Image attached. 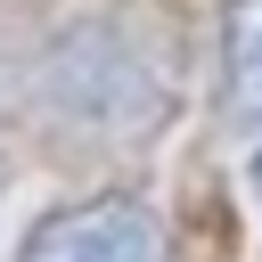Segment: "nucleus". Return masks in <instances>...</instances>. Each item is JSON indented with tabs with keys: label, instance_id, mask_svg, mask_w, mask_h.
I'll list each match as a JSON object with an SVG mask.
<instances>
[{
	"label": "nucleus",
	"instance_id": "obj_1",
	"mask_svg": "<svg viewBox=\"0 0 262 262\" xmlns=\"http://www.w3.org/2000/svg\"><path fill=\"white\" fill-rule=\"evenodd\" d=\"M16 262H164V229L139 196L106 188V196H82V205H57L49 221H33Z\"/></svg>",
	"mask_w": 262,
	"mask_h": 262
},
{
	"label": "nucleus",
	"instance_id": "obj_2",
	"mask_svg": "<svg viewBox=\"0 0 262 262\" xmlns=\"http://www.w3.org/2000/svg\"><path fill=\"white\" fill-rule=\"evenodd\" d=\"M221 90L246 131H262V0H229L221 16Z\"/></svg>",
	"mask_w": 262,
	"mask_h": 262
},
{
	"label": "nucleus",
	"instance_id": "obj_3",
	"mask_svg": "<svg viewBox=\"0 0 262 262\" xmlns=\"http://www.w3.org/2000/svg\"><path fill=\"white\" fill-rule=\"evenodd\" d=\"M254 188H262V164H254Z\"/></svg>",
	"mask_w": 262,
	"mask_h": 262
},
{
	"label": "nucleus",
	"instance_id": "obj_4",
	"mask_svg": "<svg viewBox=\"0 0 262 262\" xmlns=\"http://www.w3.org/2000/svg\"><path fill=\"white\" fill-rule=\"evenodd\" d=\"M0 180H8V164H0Z\"/></svg>",
	"mask_w": 262,
	"mask_h": 262
}]
</instances>
